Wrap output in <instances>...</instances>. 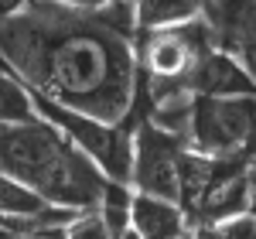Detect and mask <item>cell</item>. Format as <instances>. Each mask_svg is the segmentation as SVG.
I'll use <instances>...</instances> for the list:
<instances>
[{"label": "cell", "mask_w": 256, "mask_h": 239, "mask_svg": "<svg viewBox=\"0 0 256 239\" xmlns=\"http://www.w3.org/2000/svg\"><path fill=\"white\" fill-rule=\"evenodd\" d=\"M134 0L79 10L58 0H31L0 18V58L44 96L99 120L126 116L137 89Z\"/></svg>", "instance_id": "cell-1"}, {"label": "cell", "mask_w": 256, "mask_h": 239, "mask_svg": "<svg viewBox=\"0 0 256 239\" xmlns=\"http://www.w3.org/2000/svg\"><path fill=\"white\" fill-rule=\"evenodd\" d=\"M0 171L72 208H92L106 181V171L48 120L0 123Z\"/></svg>", "instance_id": "cell-2"}, {"label": "cell", "mask_w": 256, "mask_h": 239, "mask_svg": "<svg viewBox=\"0 0 256 239\" xmlns=\"http://www.w3.org/2000/svg\"><path fill=\"white\" fill-rule=\"evenodd\" d=\"M188 144L202 154H232L256 140V96H195L188 110Z\"/></svg>", "instance_id": "cell-3"}, {"label": "cell", "mask_w": 256, "mask_h": 239, "mask_svg": "<svg viewBox=\"0 0 256 239\" xmlns=\"http://www.w3.org/2000/svg\"><path fill=\"white\" fill-rule=\"evenodd\" d=\"M188 147V137L171 126H160L158 120H140L134 130V164L130 184L137 192L164 195L178 202V160Z\"/></svg>", "instance_id": "cell-4"}, {"label": "cell", "mask_w": 256, "mask_h": 239, "mask_svg": "<svg viewBox=\"0 0 256 239\" xmlns=\"http://www.w3.org/2000/svg\"><path fill=\"white\" fill-rule=\"evenodd\" d=\"M184 86L195 96H256L253 72L242 65L239 55H232L229 48H218V44L195 58Z\"/></svg>", "instance_id": "cell-5"}, {"label": "cell", "mask_w": 256, "mask_h": 239, "mask_svg": "<svg viewBox=\"0 0 256 239\" xmlns=\"http://www.w3.org/2000/svg\"><path fill=\"white\" fill-rule=\"evenodd\" d=\"M130 229L140 239H178L192 232L181 202L164 198V195H150V192H134Z\"/></svg>", "instance_id": "cell-6"}, {"label": "cell", "mask_w": 256, "mask_h": 239, "mask_svg": "<svg viewBox=\"0 0 256 239\" xmlns=\"http://www.w3.org/2000/svg\"><path fill=\"white\" fill-rule=\"evenodd\" d=\"M205 18L216 31V44L232 55L246 41H256V0H212Z\"/></svg>", "instance_id": "cell-7"}, {"label": "cell", "mask_w": 256, "mask_h": 239, "mask_svg": "<svg viewBox=\"0 0 256 239\" xmlns=\"http://www.w3.org/2000/svg\"><path fill=\"white\" fill-rule=\"evenodd\" d=\"M134 184L130 181H120V178H110L102 181V188H99V216L106 222V232L110 239H120V236H134V229H130V212H134Z\"/></svg>", "instance_id": "cell-8"}, {"label": "cell", "mask_w": 256, "mask_h": 239, "mask_svg": "<svg viewBox=\"0 0 256 239\" xmlns=\"http://www.w3.org/2000/svg\"><path fill=\"white\" fill-rule=\"evenodd\" d=\"M205 14L202 0H134V18L137 31H158V28H174L184 20Z\"/></svg>", "instance_id": "cell-9"}, {"label": "cell", "mask_w": 256, "mask_h": 239, "mask_svg": "<svg viewBox=\"0 0 256 239\" xmlns=\"http://www.w3.org/2000/svg\"><path fill=\"white\" fill-rule=\"evenodd\" d=\"M34 120L41 116L28 96V89L7 68V62L0 58V123H34Z\"/></svg>", "instance_id": "cell-10"}, {"label": "cell", "mask_w": 256, "mask_h": 239, "mask_svg": "<svg viewBox=\"0 0 256 239\" xmlns=\"http://www.w3.org/2000/svg\"><path fill=\"white\" fill-rule=\"evenodd\" d=\"M58 4H68V7H79V10H99V7H106L110 0H58Z\"/></svg>", "instance_id": "cell-11"}, {"label": "cell", "mask_w": 256, "mask_h": 239, "mask_svg": "<svg viewBox=\"0 0 256 239\" xmlns=\"http://www.w3.org/2000/svg\"><path fill=\"white\" fill-rule=\"evenodd\" d=\"M31 0H0V18H7V14H14L20 7H28Z\"/></svg>", "instance_id": "cell-12"}, {"label": "cell", "mask_w": 256, "mask_h": 239, "mask_svg": "<svg viewBox=\"0 0 256 239\" xmlns=\"http://www.w3.org/2000/svg\"><path fill=\"white\" fill-rule=\"evenodd\" d=\"M202 4H205V7H208V4H212V0H202Z\"/></svg>", "instance_id": "cell-13"}]
</instances>
